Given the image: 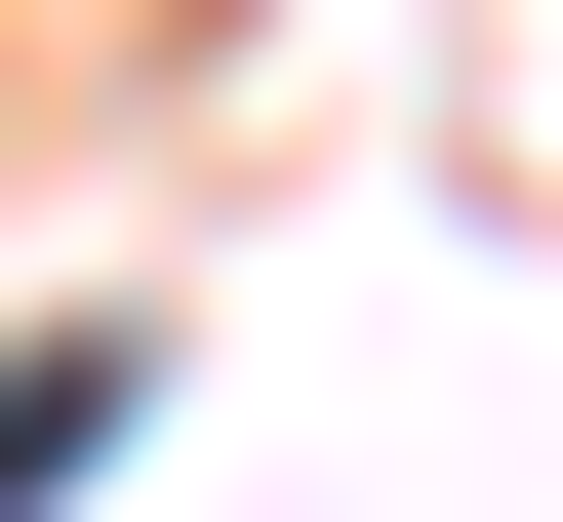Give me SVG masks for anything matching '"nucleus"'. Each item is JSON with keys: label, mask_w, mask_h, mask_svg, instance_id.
Segmentation results:
<instances>
[{"label": "nucleus", "mask_w": 563, "mask_h": 522, "mask_svg": "<svg viewBox=\"0 0 563 522\" xmlns=\"http://www.w3.org/2000/svg\"><path fill=\"white\" fill-rule=\"evenodd\" d=\"M81 442H121V322H41V362H0V522L81 482Z\"/></svg>", "instance_id": "1"}]
</instances>
